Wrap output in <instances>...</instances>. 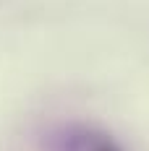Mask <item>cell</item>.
Listing matches in <instances>:
<instances>
[{"mask_svg":"<svg viewBox=\"0 0 149 151\" xmlns=\"http://www.w3.org/2000/svg\"><path fill=\"white\" fill-rule=\"evenodd\" d=\"M55 151H120L107 133H100L86 125L65 128L55 138Z\"/></svg>","mask_w":149,"mask_h":151,"instance_id":"cell-1","label":"cell"}]
</instances>
